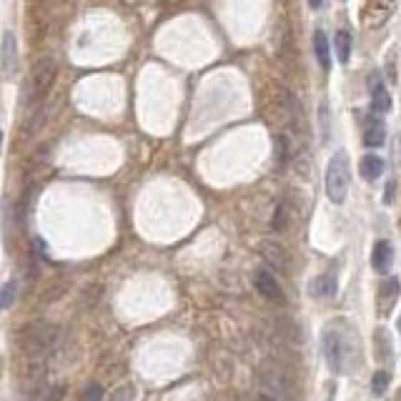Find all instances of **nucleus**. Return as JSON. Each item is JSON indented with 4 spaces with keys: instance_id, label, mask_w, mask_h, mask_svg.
<instances>
[{
    "instance_id": "20e7f679",
    "label": "nucleus",
    "mask_w": 401,
    "mask_h": 401,
    "mask_svg": "<svg viewBox=\"0 0 401 401\" xmlns=\"http://www.w3.org/2000/svg\"><path fill=\"white\" fill-rule=\"evenodd\" d=\"M55 80V68L50 60H41L36 68H33V73H30V88H28V101L30 106H41L43 101H45V96H48L50 85H53Z\"/></svg>"
},
{
    "instance_id": "2eb2a0df",
    "label": "nucleus",
    "mask_w": 401,
    "mask_h": 401,
    "mask_svg": "<svg viewBox=\"0 0 401 401\" xmlns=\"http://www.w3.org/2000/svg\"><path fill=\"white\" fill-rule=\"evenodd\" d=\"M384 138H386V128H384V123H372L364 133V143L369 146V148H379V146L384 143Z\"/></svg>"
},
{
    "instance_id": "1a4fd4ad",
    "label": "nucleus",
    "mask_w": 401,
    "mask_h": 401,
    "mask_svg": "<svg viewBox=\"0 0 401 401\" xmlns=\"http://www.w3.org/2000/svg\"><path fill=\"white\" fill-rule=\"evenodd\" d=\"M369 88H372V108L374 111H377V113H389L391 96H389V90H386V85L381 83V78H379L377 73H374L372 80H369Z\"/></svg>"
},
{
    "instance_id": "f8f14e48",
    "label": "nucleus",
    "mask_w": 401,
    "mask_h": 401,
    "mask_svg": "<svg viewBox=\"0 0 401 401\" xmlns=\"http://www.w3.org/2000/svg\"><path fill=\"white\" fill-rule=\"evenodd\" d=\"M314 55H316L321 71H329L331 68V45H329V38H326L323 30H316V33H314Z\"/></svg>"
},
{
    "instance_id": "bb28decb",
    "label": "nucleus",
    "mask_w": 401,
    "mask_h": 401,
    "mask_svg": "<svg viewBox=\"0 0 401 401\" xmlns=\"http://www.w3.org/2000/svg\"><path fill=\"white\" fill-rule=\"evenodd\" d=\"M396 326H399V334H401V316H399V323H396Z\"/></svg>"
},
{
    "instance_id": "412c9836",
    "label": "nucleus",
    "mask_w": 401,
    "mask_h": 401,
    "mask_svg": "<svg viewBox=\"0 0 401 401\" xmlns=\"http://www.w3.org/2000/svg\"><path fill=\"white\" fill-rule=\"evenodd\" d=\"M133 396H136L133 386H120V389L115 391L113 396H111V401H133Z\"/></svg>"
},
{
    "instance_id": "5701e85b",
    "label": "nucleus",
    "mask_w": 401,
    "mask_h": 401,
    "mask_svg": "<svg viewBox=\"0 0 401 401\" xmlns=\"http://www.w3.org/2000/svg\"><path fill=\"white\" fill-rule=\"evenodd\" d=\"M63 396H66V389H63V386H53V389H50V394H48V399L45 401H63Z\"/></svg>"
},
{
    "instance_id": "f257e3e1",
    "label": "nucleus",
    "mask_w": 401,
    "mask_h": 401,
    "mask_svg": "<svg viewBox=\"0 0 401 401\" xmlns=\"http://www.w3.org/2000/svg\"><path fill=\"white\" fill-rule=\"evenodd\" d=\"M323 356L334 374H353L359 369V336L346 318H336L323 329Z\"/></svg>"
},
{
    "instance_id": "9d476101",
    "label": "nucleus",
    "mask_w": 401,
    "mask_h": 401,
    "mask_svg": "<svg viewBox=\"0 0 401 401\" xmlns=\"http://www.w3.org/2000/svg\"><path fill=\"white\" fill-rule=\"evenodd\" d=\"M336 288H339V283H336V276L323 274V276H316V279L311 281V286H309V294H311L314 299H331V296H336Z\"/></svg>"
},
{
    "instance_id": "393cba45",
    "label": "nucleus",
    "mask_w": 401,
    "mask_h": 401,
    "mask_svg": "<svg viewBox=\"0 0 401 401\" xmlns=\"http://www.w3.org/2000/svg\"><path fill=\"white\" fill-rule=\"evenodd\" d=\"M321 3H323V0H309V6H311V8H321Z\"/></svg>"
},
{
    "instance_id": "7ed1b4c3",
    "label": "nucleus",
    "mask_w": 401,
    "mask_h": 401,
    "mask_svg": "<svg viewBox=\"0 0 401 401\" xmlns=\"http://www.w3.org/2000/svg\"><path fill=\"white\" fill-rule=\"evenodd\" d=\"M58 339V329L48 321H33L23 329V339H20V346L28 353H43L48 351L50 346Z\"/></svg>"
},
{
    "instance_id": "ddd939ff",
    "label": "nucleus",
    "mask_w": 401,
    "mask_h": 401,
    "mask_svg": "<svg viewBox=\"0 0 401 401\" xmlns=\"http://www.w3.org/2000/svg\"><path fill=\"white\" fill-rule=\"evenodd\" d=\"M399 291H401V283L399 279H384L381 286H379V301H381V311L386 314L391 309L396 299H399Z\"/></svg>"
},
{
    "instance_id": "6ab92c4d",
    "label": "nucleus",
    "mask_w": 401,
    "mask_h": 401,
    "mask_svg": "<svg viewBox=\"0 0 401 401\" xmlns=\"http://www.w3.org/2000/svg\"><path fill=\"white\" fill-rule=\"evenodd\" d=\"M288 156H291V146H288L286 136H276V158H279V163H286Z\"/></svg>"
},
{
    "instance_id": "aec40b11",
    "label": "nucleus",
    "mask_w": 401,
    "mask_h": 401,
    "mask_svg": "<svg viewBox=\"0 0 401 401\" xmlns=\"http://www.w3.org/2000/svg\"><path fill=\"white\" fill-rule=\"evenodd\" d=\"M80 401H103V386L101 384H88L83 389V394H80Z\"/></svg>"
},
{
    "instance_id": "f3484780",
    "label": "nucleus",
    "mask_w": 401,
    "mask_h": 401,
    "mask_svg": "<svg viewBox=\"0 0 401 401\" xmlns=\"http://www.w3.org/2000/svg\"><path fill=\"white\" fill-rule=\"evenodd\" d=\"M386 389H389V372H377L372 377V394L374 396H384L386 394Z\"/></svg>"
},
{
    "instance_id": "a211bd4d",
    "label": "nucleus",
    "mask_w": 401,
    "mask_h": 401,
    "mask_svg": "<svg viewBox=\"0 0 401 401\" xmlns=\"http://www.w3.org/2000/svg\"><path fill=\"white\" fill-rule=\"evenodd\" d=\"M286 221H288V204H279L271 226H274V231H283V228H286Z\"/></svg>"
},
{
    "instance_id": "4be33fe9",
    "label": "nucleus",
    "mask_w": 401,
    "mask_h": 401,
    "mask_svg": "<svg viewBox=\"0 0 401 401\" xmlns=\"http://www.w3.org/2000/svg\"><path fill=\"white\" fill-rule=\"evenodd\" d=\"M394 193H396V183L394 181H389V183H386V191H384V204L386 206L394 204Z\"/></svg>"
},
{
    "instance_id": "0eeeda50",
    "label": "nucleus",
    "mask_w": 401,
    "mask_h": 401,
    "mask_svg": "<svg viewBox=\"0 0 401 401\" xmlns=\"http://www.w3.org/2000/svg\"><path fill=\"white\" fill-rule=\"evenodd\" d=\"M0 68L6 76H13L18 68V41L13 33H3V41H0Z\"/></svg>"
},
{
    "instance_id": "f03ea898",
    "label": "nucleus",
    "mask_w": 401,
    "mask_h": 401,
    "mask_svg": "<svg viewBox=\"0 0 401 401\" xmlns=\"http://www.w3.org/2000/svg\"><path fill=\"white\" fill-rule=\"evenodd\" d=\"M349 183H351V166H349V156L344 150L334 153L326 166V196L331 204H344L349 193Z\"/></svg>"
},
{
    "instance_id": "423d86ee",
    "label": "nucleus",
    "mask_w": 401,
    "mask_h": 401,
    "mask_svg": "<svg viewBox=\"0 0 401 401\" xmlns=\"http://www.w3.org/2000/svg\"><path fill=\"white\" fill-rule=\"evenodd\" d=\"M253 286H256V291L264 296L266 301H276V304L283 301V288L281 283L276 281L274 271H266V269L256 271V274H253Z\"/></svg>"
},
{
    "instance_id": "39448f33",
    "label": "nucleus",
    "mask_w": 401,
    "mask_h": 401,
    "mask_svg": "<svg viewBox=\"0 0 401 401\" xmlns=\"http://www.w3.org/2000/svg\"><path fill=\"white\" fill-rule=\"evenodd\" d=\"M258 253H261V258L266 261V266L274 269V274H286L288 253L283 251L281 244H276V241H261V244H258Z\"/></svg>"
},
{
    "instance_id": "dca6fc26",
    "label": "nucleus",
    "mask_w": 401,
    "mask_h": 401,
    "mask_svg": "<svg viewBox=\"0 0 401 401\" xmlns=\"http://www.w3.org/2000/svg\"><path fill=\"white\" fill-rule=\"evenodd\" d=\"M15 294H18V283L15 281H6V286L0 288V309L6 311L15 304Z\"/></svg>"
},
{
    "instance_id": "4468645a",
    "label": "nucleus",
    "mask_w": 401,
    "mask_h": 401,
    "mask_svg": "<svg viewBox=\"0 0 401 401\" xmlns=\"http://www.w3.org/2000/svg\"><path fill=\"white\" fill-rule=\"evenodd\" d=\"M334 53L339 63H349V58H351V36L346 30H339L334 36Z\"/></svg>"
},
{
    "instance_id": "a878e982",
    "label": "nucleus",
    "mask_w": 401,
    "mask_h": 401,
    "mask_svg": "<svg viewBox=\"0 0 401 401\" xmlns=\"http://www.w3.org/2000/svg\"><path fill=\"white\" fill-rule=\"evenodd\" d=\"M0 148H3V131H0Z\"/></svg>"
},
{
    "instance_id": "9b49d317",
    "label": "nucleus",
    "mask_w": 401,
    "mask_h": 401,
    "mask_svg": "<svg viewBox=\"0 0 401 401\" xmlns=\"http://www.w3.org/2000/svg\"><path fill=\"white\" fill-rule=\"evenodd\" d=\"M384 168H386V163H384V158L377 156V153H369V156H364L359 161V174L364 181H377L379 176L384 174Z\"/></svg>"
},
{
    "instance_id": "b1692460",
    "label": "nucleus",
    "mask_w": 401,
    "mask_h": 401,
    "mask_svg": "<svg viewBox=\"0 0 401 401\" xmlns=\"http://www.w3.org/2000/svg\"><path fill=\"white\" fill-rule=\"evenodd\" d=\"M258 401H279V399H276V396H269V394H261L258 396Z\"/></svg>"
},
{
    "instance_id": "6e6552de",
    "label": "nucleus",
    "mask_w": 401,
    "mask_h": 401,
    "mask_svg": "<svg viewBox=\"0 0 401 401\" xmlns=\"http://www.w3.org/2000/svg\"><path fill=\"white\" fill-rule=\"evenodd\" d=\"M391 261H394V248H391L389 241H377L372 251V269L377 274H386L391 269Z\"/></svg>"
}]
</instances>
